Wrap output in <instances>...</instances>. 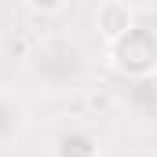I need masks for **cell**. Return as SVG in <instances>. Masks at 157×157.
<instances>
[{"mask_svg": "<svg viewBox=\"0 0 157 157\" xmlns=\"http://www.w3.org/2000/svg\"><path fill=\"white\" fill-rule=\"evenodd\" d=\"M113 55H117V62L124 70H135V73H143V70H150L157 59V44L154 37L146 33V29H139V26H132L128 33L121 40H113Z\"/></svg>", "mask_w": 157, "mask_h": 157, "instance_id": "6da1fadb", "label": "cell"}, {"mask_svg": "<svg viewBox=\"0 0 157 157\" xmlns=\"http://www.w3.org/2000/svg\"><path fill=\"white\" fill-rule=\"evenodd\" d=\"M99 26L106 29L110 40H121L128 29H132V11H128L124 4H106V7L99 11Z\"/></svg>", "mask_w": 157, "mask_h": 157, "instance_id": "7a4b0ae2", "label": "cell"}]
</instances>
